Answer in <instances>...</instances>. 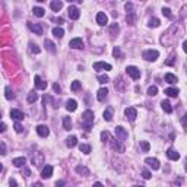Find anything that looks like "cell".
<instances>
[{"instance_id": "obj_1", "label": "cell", "mask_w": 187, "mask_h": 187, "mask_svg": "<svg viewBox=\"0 0 187 187\" xmlns=\"http://www.w3.org/2000/svg\"><path fill=\"white\" fill-rule=\"evenodd\" d=\"M82 121L85 123V130L89 132L91 127H92V123H94V113L91 110H86V111L82 114Z\"/></svg>"}, {"instance_id": "obj_2", "label": "cell", "mask_w": 187, "mask_h": 187, "mask_svg": "<svg viewBox=\"0 0 187 187\" xmlns=\"http://www.w3.org/2000/svg\"><path fill=\"white\" fill-rule=\"evenodd\" d=\"M114 133H116V138H117L118 142H124V140L127 139V136H129L127 130H126L124 127H121V126H117L116 130H114Z\"/></svg>"}, {"instance_id": "obj_3", "label": "cell", "mask_w": 187, "mask_h": 187, "mask_svg": "<svg viewBox=\"0 0 187 187\" xmlns=\"http://www.w3.org/2000/svg\"><path fill=\"white\" fill-rule=\"evenodd\" d=\"M158 57H159V53H158L157 50H146V51L143 53V59H145L146 62H155Z\"/></svg>"}, {"instance_id": "obj_4", "label": "cell", "mask_w": 187, "mask_h": 187, "mask_svg": "<svg viewBox=\"0 0 187 187\" xmlns=\"http://www.w3.org/2000/svg\"><path fill=\"white\" fill-rule=\"evenodd\" d=\"M126 73L132 78V79H135V80H138L140 78V70L136 67V66H127L126 67Z\"/></svg>"}, {"instance_id": "obj_5", "label": "cell", "mask_w": 187, "mask_h": 187, "mask_svg": "<svg viewBox=\"0 0 187 187\" xmlns=\"http://www.w3.org/2000/svg\"><path fill=\"white\" fill-rule=\"evenodd\" d=\"M124 116L127 117V120L135 121L136 117H138V111H136V108H133V107H127V108L124 110Z\"/></svg>"}, {"instance_id": "obj_6", "label": "cell", "mask_w": 187, "mask_h": 187, "mask_svg": "<svg viewBox=\"0 0 187 187\" xmlns=\"http://www.w3.org/2000/svg\"><path fill=\"white\" fill-rule=\"evenodd\" d=\"M67 15H69L70 19L76 21V19H79V16H80V12H79V9H78L76 6H69V9H67Z\"/></svg>"}, {"instance_id": "obj_7", "label": "cell", "mask_w": 187, "mask_h": 187, "mask_svg": "<svg viewBox=\"0 0 187 187\" xmlns=\"http://www.w3.org/2000/svg\"><path fill=\"white\" fill-rule=\"evenodd\" d=\"M34 83H35V89H40V91L47 89V82H46V80H43L38 75L34 78Z\"/></svg>"}, {"instance_id": "obj_8", "label": "cell", "mask_w": 187, "mask_h": 187, "mask_svg": "<svg viewBox=\"0 0 187 187\" xmlns=\"http://www.w3.org/2000/svg\"><path fill=\"white\" fill-rule=\"evenodd\" d=\"M96 23L101 25V26H105L108 23V16L104 13V12H98L96 13Z\"/></svg>"}, {"instance_id": "obj_9", "label": "cell", "mask_w": 187, "mask_h": 187, "mask_svg": "<svg viewBox=\"0 0 187 187\" xmlns=\"http://www.w3.org/2000/svg\"><path fill=\"white\" fill-rule=\"evenodd\" d=\"M69 47L70 48H75V50L83 48V41H82V38H73V40H70Z\"/></svg>"}, {"instance_id": "obj_10", "label": "cell", "mask_w": 187, "mask_h": 187, "mask_svg": "<svg viewBox=\"0 0 187 187\" xmlns=\"http://www.w3.org/2000/svg\"><path fill=\"white\" fill-rule=\"evenodd\" d=\"M94 70H111V65L105 63V62H96L94 63Z\"/></svg>"}, {"instance_id": "obj_11", "label": "cell", "mask_w": 187, "mask_h": 187, "mask_svg": "<svg viewBox=\"0 0 187 187\" xmlns=\"http://www.w3.org/2000/svg\"><path fill=\"white\" fill-rule=\"evenodd\" d=\"M35 129H37V133H38L41 138H47V136L50 135V129H48L47 126H44V124H40V126H37Z\"/></svg>"}, {"instance_id": "obj_12", "label": "cell", "mask_w": 187, "mask_h": 187, "mask_svg": "<svg viewBox=\"0 0 187 187\" xmlns=\"http://www.w3.org/2000/svg\"><path fill=\"white\" fill-rule=\"evenodd\" d=\"M28 28H29L32 32H35L37 35H43V28H41V25H40V23L28 22Z\"/></svg>"}, {"instance_id": "obj_13", "label": "cell", "mask_w": 187, "mask_h": 187, "mask_svg": "<svg viewBox=\"0 0 187 187\" xmlns=\"http://www.w3.org/2000/svg\"><path fill=\"white\" fill-rule=\"evenodd\" d=\"M145 164H148L152 170H159V167H161L159 165V161L157 158H146L145 159Z\"/></svg>"}, {"instance_id": "obj_14", "label": "cell", "mask_w": 187, "mask_h": 187, "mask_svg": "<svg viewBox=\"0 0 187 187\" xmlns=\"http://www.w3.org/2000/svg\"><path fill=\"white\" fill-rule=\"evenodd\" d=\"M51 175H53V167L51 165H46L43 168V171H41V177L46 180V178H51Z\"/></svg>"}, {"instance_id": "obj_15", "label": "cell", "mask_w": 187, "mask_h": 187, "mask_svg": "<svg viewBox=\"0 0 187 187\" xmlns=\"http://www.w3.org/2000/svg\"><path fill=\"white\" fill-rule=\"evenodd\" d=\"M10 117L13 118V120H16V121H21V120H23V117H25V114H23L22 111H19V110H10Z\"/></svg>"}, {"instance_id": "obj_16", "label": "cell", "mask_w": 187, "mask_h": 187, "mask_svg": "<svg viewBox=\"0 0 187 187\" xmlns=\"http://www.w3.org/2000/svg\"><path fill=\"white\" fill-rule=\"evenodd\" d=\"M167 157H168L170 159H173V161H177V159H180V154H178L175 149H173V148H170V149L167 151Z\"/></svg>"}, {"instance_id": "obj_17", "label": "cell", "mask_w": 187, "mask_h": 187, "mask_svg": "<svg viewBox=\"0 0 187 187\" xmlns=\"http://www.w3.org/2000/svg\"><path fill=\"white\" fill-rule=\"evenodd\" d=\"M76 108H78V102H76L75 99H69V101L66 102V110H67V111L73 113V111H76Z\"/></svg>"}, {"instance_id": "obj_18", "label": "cell", "mask_w": 187, "mask_h": 187, "mask_svg": "<svg viewBox=\"0 0 187 187\" xmlns=\"http://www.w3.org/2000/svg\"><path fill=\"white\" fill-rule=\"evenodd\" d=\"M50 7H51L54 12H59V10H62V7H63V1H60V0H54V1L50 3Z\"/></svg>"}, {"instance_id": "obj_19", "label": "cell", "mask_w": 187, "mask_h": 187, "mask_svg": "<svg viewBox=\"0 0 187 187\" xmlns=\"http://www.w3.org/2000/svg\"><path fill=\"white\" fill-rule=\"evenodd\" d=\"M25 162H26V159H25V157H19V158H15L12 164L16 167V168H21V167H25Z\"/></svg>"}, {"instance_id": "obj_20", "label": "cell", "mask_w": 187, "mask_h": 187, "mask_svg": "<svg viewBox=\"0 0 187 187\" xmlns=\"http://www.w3.org/2000/svg\"><path fill=\"white\" fill-rule=\"evenodd\" d=\"M107 95H108V89L107 88H101L98 91V94H96V98H98V101H104L107 98Z\"/></svg>"}, {"instance_id": "obj_21", "label": "cell", "mask_w": 187, "mask_h": 187, "mask_svg": "<svg viewBox=\"0 0 187 187\" xmlns=\"http://www.w3.org/2000/svg\"><path fill=\"white\" fill-rule=\"evenodd\" d=\"M76 145H78V138L76 136H70V138L66 139V146L67 148H75Z\"/></svg>"}, {"instance_id": "obj_22", "label": "cell", "mask_w": 187, "mask_h": 187, "mask_svg": "<svg viewBox=\"0 0 187 187\" xmlns=\"http://www.w3.org/2000/svg\"><path fill=\"white\" fill-rule=\"evenodd\" d=\"M53 35H54L56 38H63V35H65V31H63V28H60V26H56V28H53Z\"/></svg>"}, {"instance_id": "obj_23", "label": "cell", "mask_w": 187, "mask_h": 187, "mask_svg": "<svg viewBox=\"0 0 187 187\" xmlns=\"http://www.w3.org/2000/svg\"><path fill=\"white\" fill-rule=\"evenodd\" d=\"M178 92H180V91H178L177 88H167V89L164 91V94H167V95L171 96V98H175V96L178 95Z\"/></svg>"}, {"instance_id": "obj_24", "label": "cell", "mask_w": 187, "mask_h": 187, "mask_svg": "<svg viewBox=\"0 0 187 187\" xmlns=\"http://www.w3.org/2000/svg\"><path fill=\"white\" fill-rule=\"evenodd\" d=\"M161 107H162V110L165 111V113H173V105H171V102L170 101H162L161 102Z\"/></svg>"}, {"instance_id": "obj_25", "label": "cell", "mask_w": 187, "mask_h": 187, "mask_svg": "<svg viewBox=\"0 0 187 187\" xmlns=\"http://www.w3.org/2000/svg\"><path fill=\"white\" fill-rule=\"evenodd\" d=\"M44 46H46V48L50 51V53H53V54L56 53V46H54V43H53V41L46 40V41H44Z\"/></svg>"}, {"instance_id": "obj_26", "label": "cell", "mask_w": 187, "mask_h": 187, "mask_svg": "<svg viewBox=\"0 0 187 187\" xmlns=\"http://www.w3.org/2000/svg\"><path fill=\"white\" fill-rule=\"evenodd\" d=\"M165 82L173 85V83H175V82H177V78H175L173 73H167V75H165Z\"/></svg>"}, {"instance_id": "obj_27", "label": "cell", "mask_w": 187, "mask_h": 187, "mask_svg": "<svg viewBox=\"0 0 187 187\" xmlns=\"http://www.w3.org/2000/svg\"><path fill=\"white\" fill-rule=\"evenodd\" d=\"M79 149H80V152H83L85 155L91 154V146L86 145V143H80V145H79Z\"/></svg>"}, {"instance_id": "obj_28", "label": "cell", "mask_w": 187, "mask_h": 187, "mask_svg": "<svg viewBox=\"0 0 187 187\" xmlns=\"http://www.w3.org/2000/svg\"><path fill=\"white\" fill-rule=\"evenodd\" d=\"M76 173L78 174H83V175H89V170L86 167H82V165H78L76 167Z\"/></svg>"}, {"instance_id": "obj_29", "label": "cell", "mask_w": 187, "mask_h": 187, "mask_svg": "<svg viewBox=\"0 0 187 187\" xmlns=\"http://www.w3.org/2000/svg\"><path fill=\"white\" fill-rule=\"evenodd\" d=\"M32 12H34V15H35V16H38V18H43V16L46 15V10H44L43 7H34V10H32Z\"/></svg>"}, {"instance_id": "obj_30", "label": "cell", "mask_w": 187, "mask_h": 187, "mask_svg": "<svg viewBox=\"0 0 187 187\" xmlns=\"http://www.w3.org/2000/svg\"><path fill=\"white\" fill-rule=\"evenodd\" d=\"M63 126H65V130H70L72 129V120H70V117H65L63 118Z\"/></svg>"}, {"instance_id": "obj_31", "label": "cell", "mask_w": 187, "mask_h": 187, "mask_svg": "<svg viewBox=\"0 0 187 187\" xmlns=\"http://www.w3.org/2000/svg\"><path fill=\"white\" fill-rule=\"evenodd\" d=\"M4 92H6V95H4V96H6V99H9V101H10V99H13V98H15V94H13V91H12L9 86H6Z\"/></svg>"}, {"instance_id": "obj_32", "label": "cell", "mask_w": 187, "mask_h": 187, "mask_svg": "<svg viewBox=\"0 0 187 187\" xmlns=\"http://www.w3.org/2000/svg\"><path fill=\"white\" fill-rule=\"evenodd\" d=\"M38 99V94L35 92V91H32V92H29V95H28V102H35Z\"/></svg>"}, {"instance_id": "obj_33", "label": "cell", "mask_w": 187, "mask_h": 187, "mask_svg": "<svg viewBox=\"0 0 187 187\" xmlns=\"http://www.w3.org/2000/svg\"><path fill=\"white\" fill-rule=\"evenodd\" d=\"M102 116H104V120L111 121V120H113V111L108 108V110H105V111H104V114H102Z\"/></svg>"}, {"instance_id": "obj_34", "label": "cell", "mask_w": 187, "mask_h": 187, "mask_svg": "<svg viewBox=\"0 0 187 187\" xmlns=\"http://www.w3.org/2000/svg\"><path fill=\"white\" fill-rule=\"evenodd\" d=\"M159 19H157V18H152V19H151V21H149V23H148V25H149V26H151V28H157V26H159Z\"/></svg>"}, {"instance_id": "obj_35", "label": "cell", "mask_w": 187, "mask_h": 187, "mask_svg": "<svg viewBox=\"0 0 187 187\" xmlns=\"http://www.w3.org/2000/svg\"><path fill=\"white\" fill-rule=\"evenodd\" d=\"M157 94H158V88H157V86H151V88L148 89V95H149V96H155Z\"/></svg>"}, {"instance_id": "obj_36", "label": "cell", "mask_w": 187, "mask_h": 187, "mask_svg": "<svg viewBox=\"0 0 187 187\" xmlns=\"http://www.w3.org/2000/svg\"><path fill=\"white\" fill-rule=\"evenodd\" d=\"M98 80H99V83H105V82L110 80V78H108V75H99L98 76Z\"/></svg>"}, {"instance_id": "obj_37", "label": "cell", "mask_w": 187, "mask_h": 187, "mask_svg": "<svg viewBox=\"0 0 187 187\" xmlns=\"http://www.w3.org/2000/svg\"><path fill=\"white\" fill-rule=\"evenodd\" d=\"M70 88H72V91H75V92H76V91H79V89H80V82H79V80H75V82L72 83V86H70Z\"/></svg>"}, {"instance_id": "obj_38", "label": "cell", "mask_w": 187, "mask_h": 187, "mask_svg": "<svg viewBox=\"0 0 187 187\" xmlns=\"http://www.w3.org/2000/svg\"><path fill=\"white\" fill-rule=\"evenodd\" d=\"M13 129H15V132H16V133H22V132H23V127L19 124V121H16V123H15Z\"/></svg>"}, {"instance_id": "obj_39", "label": "cell", "mask_w": 187, "mask_h": 187, "mask_svg": "<svg viewBox=\"0 0 187 187\" xmlns=\"http://www.w3.org/2000/svg\"><path fill=\"white\" fill-rule=\"evenodd\" d=\"M162 13H164V16H167V18H173V13H171V10L168 9V7H162Z\"/></svg>"}, {"instance_id": "obj_40", "label": "cell", "mask_w": 187, "mask_h": 187, "mask_svg": "<svg viewBox=\"0 0 187 187\" xmlns=\"http://www.w3.org/2000/svg\"><path fill=\"white\" fill-rule=\"evenodd\" d=\"M29 47H31V48H29V50H31V51H32V53H35V54H38V53H40V51H41V50H40V48H38V46H37V44H32V43H31V44H29Z\"/></svg>"}, {"instance_id": "obj_41", "label": "cell", "mask_w": 187, "mask_h": 187, "mask_svg": "<svg viewBox=\"0 0 187 187\" xmlns=\"http://www.w3.org/2000/svg\"><path fill=\"white\" fill-rule=\"evenodd\" d=\"M142 177H143L145 180H149L152 175H151V173H149L148 170H143V171H142Z\"/></svg>"}, {"instance_id": "obj_42", "label": "cell", "mask_w": 187, "mask_h": 187, "mask_svg": "<svg viewBox=\"0 0 187 187\" xmlns=\"http://www.w3.org/2000/svg\"><path fill=\"white\" fill-rule=\"evenodd\" d=\"M0 154H1L3 157H4V155H7V151H6V145H4L3 142L0 143Z\"/></svg>"}, {"instance_id": "obj_43", "label": "cell", "mask_w": 187, "mask_h": 187, "mask_svg": "<svg viewBox=\"0 0 187 187\" xmlns=\"http://www.w3.org/2000/svg\"><path fill=\"white\" fill-rule=\"evenodd\" d=\"M113 54H114V57H121V50H120V47H114Z\"/></svg>"}, {"instance_id": "obj_44", "label": "cell", "mask_w": 187, "mask_h": 187, "mask_svg": "<svg viewBox=\"0 0 187 187\" xmlns=\"http://www.w3.org/2000/svg\"><path fill=\"white\" fill-rule=\"evenodd\" d=\"M149 148H151V145H149L146 140H143V142H142V149H143L145 152H148V151H149Z\"/></svg>"}, {"instance_id": "obj_45", "label": "cell", "mask_w": 187, "mask_h": 187, "mask_svg": "<svg viewBox=\"0 0 187 187\" xmlns=\"http://www.w3.org/2000/svg\"><path fill=\"white\" fill-rule=\"evenodd\" d=\"M108 138H110V133L108 132H101V139H102V142H105Z\"/></svg>"}, {"instance_id": "obj_46", "label": "cell", "mask_w": 187, "mask_h": 187, "mask_svg": "<svg viewBox=\"0 0 187 187\" xmlns=\"http://www.w3.org/2000/svg\"><path fill=\"white\" fill-rule=\"evenodd\" d=\"M23 174H25V177H29L31 175V170L28 167H23Z\"/></svg>"}, {"instance_id": "obj_47", "label": "cell", "mask_w": 187, "mask_h": 187, "mask_svg": "<svg viewBox=\"0 0 187 187\" xmlns=\"http://www.w3.org/2000/svg\"><path fill=\"white\" fill-rule=\"evenodd\" d=\"M9 186H10V187H18L16 180H15V178H10V180H9Z\"/></svg>"}, {"instance_id": "obj_48", "label": "cell", "mask_w": 187, "mask_h": 187, "mask_svg": "<svg viewBox=\"0 0 187 187\" xmlns=\"http://www.w3.org/2000/svg\"><path fill=\"white\" fill-rule=\"evenodd\" d=\"M6 130V124L4 123H0V133H3Z\"/></svg>"}, {"instance_id": "obj_49", "label": "cell", "mask_w": 187, "mask_h": 187, "mask_svg": "<svg viewBox=\"0 0 187 187\" xmlns=\"http://www.w3.org/2000/svg\"><path fill=\"white\" fill-rule=\"evenodd\" d=\"M53 88H54V91H56V92H60V91H62V89H60V86H59L57 83H54V85H53Z\"/></svg>"}, {"instance_id": "obj_50", "label": "cell", "mask_w": 187, "mask_h": 187, "mask_svg": "<svg viewBox=\"0 0 187 187\" xmlns=\"http://www.w3.org/2000/svg\"><path fill=\"white\" fill-rule=\"evenodd\" d=\"M92 187H105L102 183H94V186Z\"/></svg>"}, {"instance_id": "obj_51", "label": "cell", "mask_w": 187, "mask_h": 187, "mask_svg": "<svg viewBox=\"0 0 187 187\" xmlns=\"http://www.w3.org/2000/svg\"><path fill=\"white\" fill-rule=\"evenodd\" d=\"M63 184H65L63 181H57V183H56V187H62Z\"/></svg>"}, {"instance_id": "obj_52", "label": "cell", "mask_w": 187, "mask_h": 187, "mask_svg": "<svg viewBox=\"0 0 187 187\" xmlns=\"http://www.w3.org/2000/svg\"><path fill=\"white\" fill-rule=\"evenodd\" d=\"M183 50H184V51H187V41H184V43H183Z\"/></svg>"}, {"instance_id": "obj_53", "label": "cell", "mask_w": 187, "mask_h": 187, "mask_svg": "<svg viewBox=\"0 0 187 187\" xmlns=\"http://www.w3.org/2000/svg\"><path fill=\"white\" fill-rule=\"evenodd\" d=\"M1 170H3V165H1V164H0V173H1Z\"/></svg>"}, {"instance_id": "obj_54", "label": "cell", "mask_w": 187, "mask_h": 187, "mask_svg": "<svg viewBox=\"0 0 187 187\" xmlns=\"http://www.w3.org/2000/svg\"><path fill=\"white\" fill-rule=\"evenodd\" d=\"M135 187H143V186H135Z\"/></svg>"}, {"instance_id": "obj_55", "label": "cell", "mask_w": 187, "mask_h": 187, "mask_svg": "<svg viewBox=\"0 0 187 187\" xmlns=\"http://www.w3.org/2000/svg\"><path fill=\"white\" fill-rule=\"evenodd\" d=\"M0 117H1V114H0Z\"/></svg>"}]
</instances>
